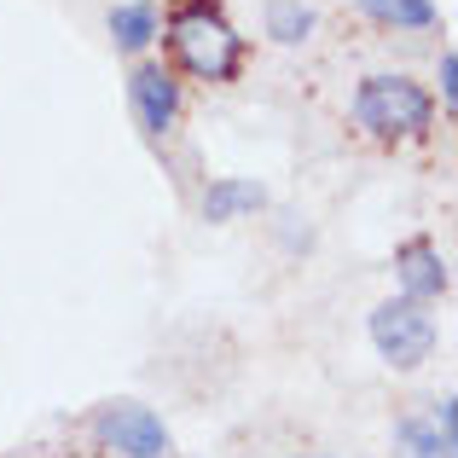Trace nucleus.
I'll list each match as a JSON object with an SVG mask.
<instances>
[{"instance_id":"nucleus-6","label":"nucleus","mask_w":458,"mask_h":458,"mask_svg":"<svg viewBox=\"0 0 458 458\" xmlns=\"http://www.w3.org/2000/svg\"><path fill=\"white\" fill-rule=\"evenodd\" d=\"M453 394H441L429 412H412V418H401L394 424V453L401 458H453Z\"/></svg>"},{"instance_id":"nucleus-5","label":"nucleus","mask_w":458,"mask_h":458,"mask_svg":"<svg viewBox=\"0 0 458 458\" xmlns=\"http://www.w3.org/2000/svg\"><path fill=\"white\" fill-rule=\"evenodd\" d=\"M128 99H134L140 128H146L151 140H163L168 128H174V116H180V81L168 76L163 64H140L134 81H128Z\"/></svg>"},{"instance_id":"nucleus-10","label":"nucleus","mask_w":458,"mask_h":458,"mask_svg":"<svg viewBox=\"0 0 458 458\" xmlns=\"http://www.w3.org/2000/svg\"><path fill=\"white\" fill-rule=\"evenodd\" d=\"M360 12L377 23H394V30H424L436 23V6L429 0H360Z\"/></svg>"},{"instance_id":"nucleus-9","label":"nucleus","mask_w":458,"mask_h":458,"mask_svg":"<svg viewBox=\"0 0 458 458\" xmlns=\"http://www.w3.org/2000/svg\"><path fill=\"white\" fill-rule=\"evenodd\" d=\"M111 41L123 47V53H146L157 41V12L140 6V0H123V6H111Z\"/></svg>"},{"instance_id":"nucleus-11","label":"nucleus","mask_w":458,"mask_h":458,"mask_svg":"<svg viewBox=\"0 0 458 458\" xmlns=\"http://www.w3.org/2000/svg\"><path fill=\"white\" fill-rule=\"evenodd\" d=\"M308 30H313V12L302 6V0H273V6H267V35L279 47L308 41Z\"/></svg>"},{"instance_id":"nucleus-14","label":"nucleus","mask_w":458,"mask_h":458,"mask_svg":"<svg viewBox=\"0 0 458 458\" xmlns=\"http://www.w3.org/2000/svg\"><path fill=\"white\" fill-rule=\"evenodd\" d=\"M140 6H151V0H140Z\"/></svg>"},{"instance_id":"nucleus-3","label":"nucleus","mask_w":458,"mask_h":458,"mask_svg":"<svg viewBox=\"0 0 458 458\" xmlns=\"http://www.w3.org/2000/svg\"><path fill=\"white\" fill-rule=\"evenodd\" d=\"M371 343H377L383 366L394 371H418L429 354H436V313L412 296H394L371 313Z\"/></svg>"},{"instance_id":"nucleus-13","label":"nucleus","mask_w":458,"mask_h":458,"mask_svg":"<svg viewBox=\"0 0 458 458\" xmlns=\"http://www.w3.org/2000/svg\"><path fill=\"white\" fill-rule=\"evenodd\" d=\"M296 458H325V453H296Z\"/></svg>"},{"instance_id":"nucleus-4","label":"nucleus","mask_w":458,"mask_h":458,"mask_svg":"<svg viewBox=\"0 0 458 458\" xmlns=\"http://www.w3.org/2000/svg\"><path fill=\"white\" fill-rule=\"evenodd\" d=\"M93 436H99L105 453L116 458H168V424L151 412V406H134V401H116V406H99L93 418Z\"/></svg>"},{"instance_id":"nucleus-2","label":"nucleus","mask_w":458,"mask_h":458,"mask_svg":"<svg viewBox=\"0 0 458 458\" xmlns=\"http://www.w3.org/2000/svg\"><path fill=\"white\" fill-rule=\"evenodd\" d=\"M354 123L377 140H412L436 123V99L412 76H366L354 88Z\"/></svg>"},{"instance_id":"nucleus-12","label":"nucleus","mask_w":458,"mask_h":458,"mask_svg":"<svg viewBox=\"0 0 458 458\" xmlns=\"http://www.w3.org/2000/svg\"><path fill=\"white\" fill-rule=\"evenodd\" d=\"M441 99H458V53H453V47H447V53H441Z\"/></svg>"},{"instance_id":"nucleus-8","label":"nucleus","mask_w":458,"mask_h":458,"mask_svg":"<svg viewBox=\"0 0 458 458\" xmlns=\"http://www.w3.org/2000/svg\"><path fill=\"white\" fill-rule=\"evenodd\" d=\"M261 203H267V191L256 186V180H209V191H203V221L209 226H226V221H244V215H256Z\"/></svg>"},{"instance_id":"nucleus-7","label":"nucleus","mask_w":458,"mask_h":458,"mask_svg":"<svg viewBox=\"0 0 458 458\" xmlns=\"http://www.w3.org/2000/svg\"><path fill=\"white\" fill-rule=\"evenodd\" d=\"M394 267H401V291L412 296V302H436V296H447V261H441V250L436 244H424V238H418V244H406L401 250V261H394Z\"/></svg>"},{"instance_id":"nucleus-1","label":"nucleus","mask_w":458,"mask_h":458,"mask_svg":"<svg viewBox=\"0 0 458 458\" xmlns=\"http://www.w3.org/2000/svg\"><path fill=\"white\" fill-rule=\"evenodd\" d=\"M168 47H174L180 70H191L198 81H233L244 64V35L226 23L221 6L191 0L174 23H168Z\"/></svg>"}]
</instances>
